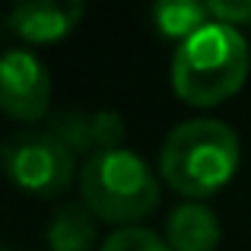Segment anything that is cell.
<instances>
[{
    "label": "cell",
    "instance_id": "1",
    "mask_svg": "<svg viewBox=\"0 0 251 251\" xmlns=\"http://www.w3.org/2000/svg\"><path fill=\"white\" fill-rule=\"evenodd\" d=\"M248 67L251 51L242 32L210 19L201 32L178 45L172 57V89L194 108H213L242 89Z\"/></svg>",
    "mask_w": 251,
    "mask_h": 251
},
{
    "label": "cell",
    "instance_id": "2",
    "mask_svg": "<svg viewBox=\"0 0 251 251\" xmlns=\"http://www.w3.org/2000/svg\"><path fill=\"white\" fill-rule=\"evenodd\" d=\"M239 169V134L220 118H191L169 130L159 175L184 197H210Z\"/></svg>",
    "mask_w": 251,
    "mask_h": 251
},
{
    "label": "cell",
    "instance_id": "3",
    "mask_svg": "<svg viewBox=\"0 0 251 251\" xmlns=\"http://www.w3.org/2000/svg\"><path fill=\"white\" fill-rule=\"evenodd\" d=\"M83 203L105 223H130L153 213L159 203V181L134 150H105L83 162Z\"/></svg>",
    "mask_w": 251,
    "mask_h": 251
},
{
    "label": "cell",
    "instance_id": "4",
    "mask_svg": "<svg viewBox=\"0 0 251 251\" xmlns=\"http://www.w3.org/2000/svg\"><path fill=\"white\" fill-rule=\"evenodd\" d=\"M0 166L19 191L54 197L74 181L76 156L48 130H16L0 143Z\"/></svg>",
    "mask_w": 251,
    "mask_h": 251
},
{
    "label": "cell",
    "instance_id": "5",
    "mask_svg": "<svg viewBox=\"0 0 251 251\" xmlns=\"http://www.w3.org/2000/svg\"><path fill=\"white\" fill-rule=\"evenodd\" d=\"M51 74L29 48H10L0 54V111L16 121L48 118Z\"/></svg>",
    "mask_w": 251,
    "mask_h": 251
},
{
    "label": "cell",
    "instance_id": "6",
    "mask_svg": "<svg viewBox=\"0 0 251 251\" xmlns=\"http://www.w3.org/2000/svg\"><path fill=\"white\" fill-rule=\"evenodd\" d=\"M48 130L51 137L64 143L70 153H83L86 159L105 150H121V140L127 134L124 118L111 108L102 111H83V108H57L48 115Z\"/></svg>",
    "mask_w": 251,
    "mask_h": 251
},
{
    "label": "cell",
    "instance_id": "7",
    "mask_svg": "<svg viewBox=\"0 0 251 251\" xmlns=\"http://www.w3.org/2000/svg\"><path fill=\"white\" fill-rule=\"evenodd\" d=\"M83 13L86 6L80 0H23L6 16L13 35L25 38L29 45H48L74 32Z\"/></svg>",
    "mask_w": 251,
    "mask_h": 251
},
{
    "label": "cell",
    "instance_id": "8",
    "mask_svg": "<svg viewBox=\"0 0 251 251\" xmlns=\"http://www.w3.org/2000/svg\"><path fill=\"white\" fill-rule=\"evenodd\" d=\"M172 251H213L220 242V220L203 203H178L166 220Z\"/></svg>",
    "mask_w": 251,
    "mask_h": 251
},
{
    "label": "cell",
    "instance_id": "9",
    "mask_svg": "<svg viewBox=\"0 0 251 251\" xmlns=\"http://www.w3.org/2000/svg\"><path fill=\"white\" fill-rule=\"evenodd\" d=\"M48 251H92L96 242V213L86 203H64L45 229Z\"/></svg>",
    "mask_w": 251,
    "mask_h": 251
},
{
    "label": "cell",
    "instance_id": "10",
    "mask_svg": "<svg viewBox=\"0 0 251 251\" xmlns=\"http://www.w3.org/2000/svg\"><path fill=\"white\" fill-rule=\"evenodd\" d=\"M153 23L166 38L188 42L194 32H201L210 23V10L207 3H197V0H162L153 6Z\"/></svg>",
    "mask_w": 251,
    "mask_h": 251
},
{
    "label": "cell",
    "instance_id": "11",
    "mask_svg": "<svg viewBox=\"0 0 251 251\" xmlns=\"http://www.w3.org/2000/svg\"><path fill=\"white\" fill-rule=\"evenodd\" d=\"M99 251H172V248H169L166 239H159L150 229L124 226V229H115Z\"/></svg>",
    "mask_w": 251,
    "mask_h": 251
},
{
    "label": "cell",
    "instance_id": "12",
    "mask_svg": "<svg viewBox=\"0 0 251 251\" xmlns=\"http://www.w3.org/2000/svg\"><path fill=\"white\" fill-rule=\"evenodd\" d=\"M207 10H210V19H213V23H223V25L251 23V0H239V3L213 0V3H207Z\"/></svg>",
    "mask_w": 251,
    "mask_h": 251
},
{
    "label": "cell",
    "instance_id": "13",
    "mask_svg": "<svg viewBox=\"0 0 251 251\" xmlns=\"http://www.w3.org/2000/svg\"><path fill=\"white\" fill-rule=\"evenodd\" d=\"M6 32H10V16H6V13H0V42H3Z\"/></svg>",
    "mask_w": 251,
    "mask_h": 251
},
{
    "label": "cell",
    "instance_id": "14",
    "mask_svg": "<svg viewBox=\"0 0 251 251\" xmlns=\"http://www.w3.org/2000/svg\"><path fill=\"white\" fill-rule=\"evenodd\" d=\"M0 251H10V248H0Z\"/></svg>",
    "mask_w": 251,
    "mask_h": 251
}]
</instances>
